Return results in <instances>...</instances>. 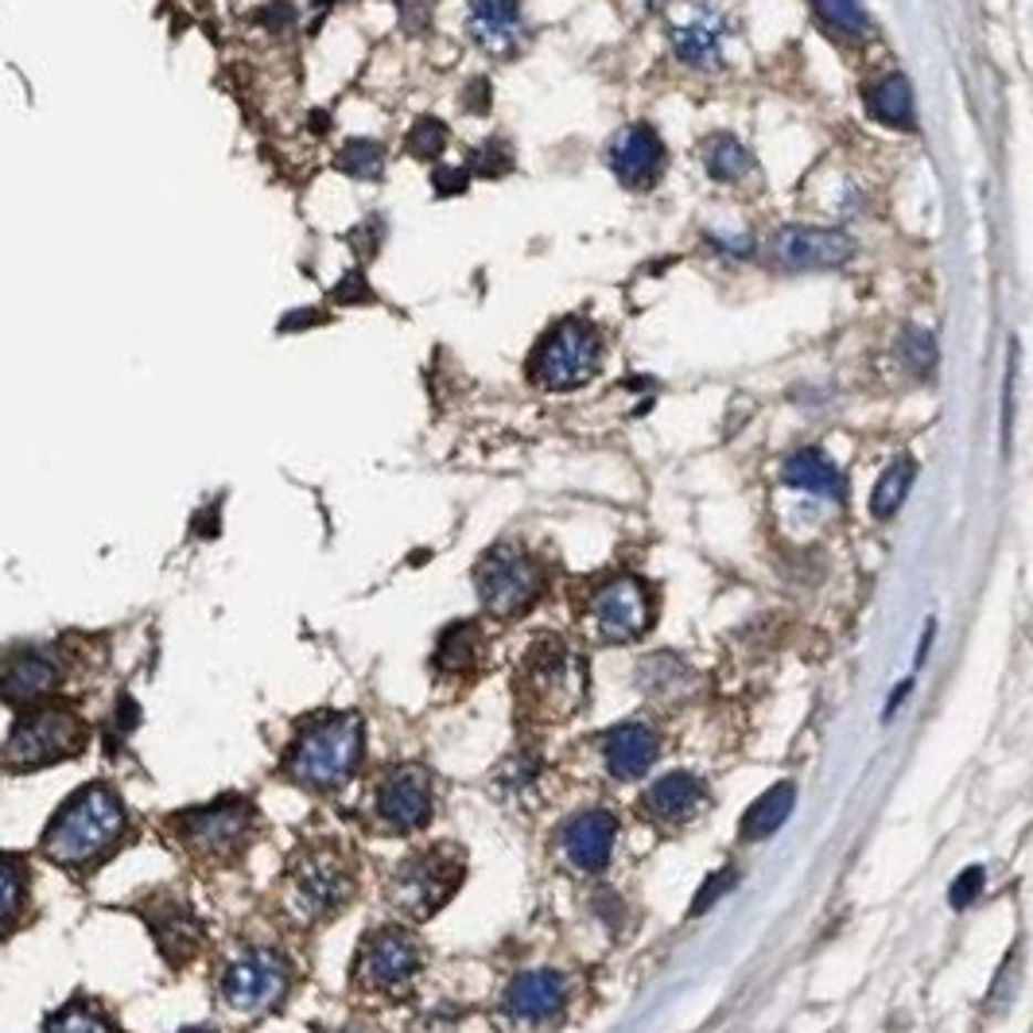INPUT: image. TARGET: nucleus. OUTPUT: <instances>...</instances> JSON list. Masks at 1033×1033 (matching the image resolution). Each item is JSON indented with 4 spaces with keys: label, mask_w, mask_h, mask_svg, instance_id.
Segmentation results:
<instances>
[{
    "label": "nucleus",
    "mask_w": 1033,
    "mask_h": 1033,
    "mask_svg": "<svg viewBox=\"0 0 1033 1033\" xmlns=\"http://www.w3.org/2000/svg\"><path fill=\"white\" fill-rule=\"evenodd\" d=\"M125 832V804L113 789L90 785L74 793L43 832V855L59 867H90L113 851Z\"/></svg>",
    "instance_id": "f257e3e1"
},
{
    "label": "nucleus",
    "mask_w": 1033,
    "mask_h": 1033,
    "mask_svg": "<svg viewBox=\"0 0 1033 1033\" xmlns=\"http://www.w3.org/2000/svg\"><path fill=\"white\" fill-rule=\"evenodd\" d=\"M362 762V723L354 716H326L303 727L284 758V770L292 781L315 793L342 789L354 778Z\"/></svg>",
    "instance_id": "f03ea898"
},
{
    "label": "nucleus",
    "mask_w": 1033,
    "mask_h": 1033,
    "mask_svg": "<svg viewBox=\"0 0 1033 1033\" xmlns=\"http://www.w3.org/2000/svg\"><path fill=\"white\" fill-rule=\"evenodd\" d=\"M598 362H603V338H598V326L587 319L572 315L564 323H556L544 342L533 354V377L552 393H572L580 385H587L598 374Z\"/></svg>",
    "instance_id": "7ed1b4c3"
},
{
    "label": "nucleus",
    "mask_w": 1033,
    "mask_h": 1033,
    "mask_svg": "<svg viewBox=\"0 0 1033 1033\" xmlns=\"http://www.w3.org/2000/svg\"><path fill=\"white\" fill-rule=\"evenodd\" d=\"M86 723L71 711H32L12 727L9 742L0 750V762L9 770H43L63 758H79L86 750Z\"/></svg>",
    "instance_id": "20e7f679"
},
{
    "label": "nucleus",
    "mask_w": 1033,
    "mask_h": 1033,
    "mask_svg": "<svg viewBox=\"0 0 1033 1033\" xmlns=\"http://www.w3.org/2000/svg\"><path fill=\"white\" fill-rule=\"evenodd\" d=\"M583 688H587V676H583V660L572 649H564L560 641H544L529 653L521 696L533 703L536 716H572L583 700Z\"/></svg>",
    "instance_id": "39448f33"
},
{
    "label": "nucleus",
    "mask_w": 1033,
    "mask_h": 1033,
    "mask_svg": "<svg viewBox=\"0 0 1033 1033\" xmlns=\"http://www.w3.org/2000/svg\"><path fill=\"white\" fill-rule=\"evenodd\" d=\"M459 883H462V858L447 847H436V851H424V855H413L408 863H400L389 883V901L400 914L413 917V921H424V917L436 914L444 901H451Z\"/></svg>",
    "instance_id": "423d86ee"
},
{
    "label": "nucleus",
    "mask_w": 1033,
    "mask_h": 1033,
    "mask_svg": "<svg viewBox=\"0 0 1033 1033\" xmlns=\"http://www.w3.org/2000/svg\"><path fill=\"white\" fill-rule=\"evenodd\" d=\"M474 583H478V598H482V606L493 618H516V614H525L529 606L541 598L544 575L521 549L501 544V549L482 556V564H478V572H474Z\"/></svg>",
    "instance_id": "0eeeda50"
},
{
    "label": "nucleus",
    "mask_w": 1033,
    "mask_h": 1033,
    "mask_svg": "<svg viewBox=\"0 0 1033 1033\" xmlns=\"http://www.w3.org/2000/svg\"><path fill=\"white\" fill-rule=\"evenodd\" d=\"M354 894V878L334 851H307L288 875V906L303 921H323L338 914Z\"/></svg>",
    "instance_id": "6e6552de"
},
{
    "label": "nucleus",
    "mask_w": 1033,
    "mask_h": 1033,
    "mask_svg": "<svg viewBox=\"0 0 1033 1033\" xmlns=\"http://www.w3.org/2000/svg\"><path fill=\"white\" fill-rule=\"evenodd\" d=\"M292 987V968L272 948H253L246 952L222 979V1002L238 1014H264L276 1002H284Z\"/></svg>",
    "instance_id": "1a4fd4ad"
},
{
    "label": "nucleus",
    "mask_w": 1033,
    "mask_h": 1033,
    "mask_svg": "<svg viewBox=\"0 0 1033 1033\" xmlns=\"http://www.w3.org/2000/svg\"><path fill=\"white\" fill-rule=\"evenodd\" d=\"M420 971V945L405 929H382L358 956V983L377 994H400Z\"/></svg>",
    "instance_id": "9d476101"
},
{
    "label": "nucleus",
    "mask_w": 1033,
    "mask_h": 1033,
    "mask_svg": "<svg viewBox=\"0 0 1033 1033\" xmlns=\"http://www.w3.org/2000/svg\"><path fill=\"white\" fill-rule=\"evenodd\" d=\"M249 832H253V808L246 801H218L210 808L187 812L179 820V835L184 843L195 851V855H210V858H226L233 851L246 847Z\"/></svg>",
    "instance_id": "9b49d317"
},
{
    "label": "nucleus",
    "mask_w": 1033,
    "mask_h": 1033,
    "mask_svg": "<svg viewBox=\"0 0 1033 1033\" xmlns=\"http://www.w3.org/2000/svg\"><path fill=\"white\" fill-rule=\"evenodd\" d=\"M773 261L781 269L812 272V269H839L855 257V238L843 230H820V226H785L770 246Z\"/></svg>",
    "instance_id": "f8f14e48"
},
{
    "label": "nucleus",
    "mask_w": 1033,
    "mask_h": 1033,
    "mask_svg": "<svg viewBox=\"0 0 1033 1033\" xmlns=\"http://www.w3.org/2000/svg\"><path fill=\"white\" fill-rule=\"evenodd\" d=\"M436 796H431V773L420 765H397L377 785V816L393 832H416L431 820Z\"/></svg>",
    "instance_id": "ddd939ff"
},
{
    "label": "nucleus",
    "mask_w": 1033,
    "mask_h": 1033,
    "mask_svg": "<svg viewBox=\"0 0 1033 1033\" xmlns=\"http://www.w3.org/2000/svg\"><path fill=\"white\" fill-rule=\"evenodd\" d=\"M595 626L606 641H629L653 626V598L641 580H611L595 595Z\"/></svg>",
    "instance_id": "4468645a"
},
{
    "label": "nucleus",
    "mask_w": 1033,
    "mask_h": 1033,
    "mask_svg": "<svg viewBox=\"0 0 1033 1033\" xmlns=\"http://www.w3.org/2000/svg\"><path fill=\"white\" fill-rule=\"evenodd\" d=\"M55 684L59 665L51 653L35 649V645H17V649L0 653V700L32 708L55 692Z\"/></svg>",
    "instance_id": "2eb2a0df"
},
{
    "label": "nucleus",
    "mask_w": 1033,
    "mask_h": 1033,
    "mask_svg": "<svg viewBox=\"0 0 1033 1033\" xmlns=\"http://www.w3.org/2000/svg\"><path fill=\"white\" fill-rule=\"evenodd\" d=\"M606 164L618 176V184L626 187H645L657 184L660 167H665V144H660L657 128L653 125H626L606 148Z\"/></svg>",
    "instance_id": "dca6fc26"
},
{
    "label": "nucleus",
    "mask_w": 1033,
    "mask_h": 1033,
    "mask_svg": "<svg viewBox=\"0 0 1033 1033\" xmlns=\"http://www.w3.org/2000/svg\"><path fill=\"white\" fill-rule=\"evenodd\" d=\"M467 32L486 55L513 59L525 43V20H521V0H470Z\"/></svg>",
    "instance_id": "f3484780"
},
{
    "label": "nucleus",
    "mask_w": 1033,
    "mask_h": 1033,
    "mask_svg": "<svg viewBox=\"0 0 1033 1033\" xmlns=\"http://www.w3.org/2000/svg\"><path fill=\"white\" fill-rule=\"evenodd\" d=\"M567 983L560 971H525L509 983L505 1010L516 1022H549L564 1010Z\"/></svg>",
    "instance_id": "a211bd4d"
},
{
    "label": "nucleus",
    "mask_w": 1033,
    "mask_h": 1033,
    "mask_svg": "<svg viewBox=\"0 0 1033 1033\" xmlns=\"http://www.w3.org/2000/svg\"><path fill=\"white\" fill-rule=\"evenodd\" d=\"M148 925L167 963H187L202 945V925L184 901H156L148 906Z\"/></svg>",
    "instance_id": "6ab92c4d"
},
{
    "label": "nucleus",
    "mask_w": 1033,
    "mask_h": 1033,
    "mask_svg": "<svg viewBox=\"0 0 1033 1033\" xmlns=\"http://www.w3.org/2000/svg\"><path fill=\"white\" fill-rule=\"evenodd\" d=\"M606 754V770L614 773L618 781H634L657 762L660 754V734L653 731L649 723H622L606 734L603 742Z\"/></svg>",
    "instance_id": "aec40b11"
},
{
    "label": "nucleus",
    "mask_w": 1033,
    "mask_h": 1033,
    "mask_svg": "<svg viewBox=\"0 0 1033 1033\" xmlns=\"http://www.w3.org/2000/svg\"><path fill=\"white\" fill-rule=\"evenodd\" d=\"M614 835H618V820H614L611 812H603V808L583 812V816H575L572 824H567L564 851L575 867L595 875V870H603L606 863H611Z\"/></svg>",
    "instance_id": "412c9836"
},
{
    "label": "nucleus",
    "mask_w": 1033,
    "mask_h": 1033,
    "mask_svg": "<svg viewBox=\"0 0 1033 1033\" xmlns=\"http://www.w3.org/2000/svg\"><path fill=\"white\" fill-rule=\"evenodd\" d=\"M723 17L711 9H696L688 20L672 28V51L684 59L688 66H700V71H711V66L723 63Z\"/></svg>",
    "instance_id": "4be33fe9"
},
{
    "label": "nucleus",
    "mask_w": 1033,
    "mask_h": 1033,
    "mask_svg": "<svg viewBox=\"0 0 1033 1033\" xmlns=\"http://www.w3.org/2000/svg\"><path fill=\"white\" fill-rule=\"evenodd\" d=\"M781 478H785L789 486H796V490L816 493V498H832V501L847 498V482H843L839 467H835V462L827 459L824 451H816V447H804V451H796L793 459L785 462Z\"/></svg>",
    "instance_id": "5701e85b"
},
{
    "label": "nucleus",
    "mask_w": 1033,
    "mask_h": 1033,
    "mask_svg": "<svg viewBox=\"0 0 1033 1033\" xmlns=\"http://www.w3.org/2000/svg\"><path fill=\"white\" fill-rule=\"evenodd\" d=\"M700 796H703L700 781H696L692 773L676 770V773H665V778L649 789L645 804H649V812L660 820H684V816H692V808L700 804Z\"/></svg>",
    "instance_id": "b1692460"
},
{
    "label": "nucleus",
    "mask_w": 1033,
    "mask_h": 1033,
    "mask_svg": "<svg viewBox=\"0 0 1033 1033\" xmlns=\"http://www.w3.org/2000/svg\"><path fill=\"white\" fill-rule=\"evenodd\" d=\"M793 801H796V789L789 785V781H778L773 789H765V793L747 808V816H742V835H747V839H770V835L789 820Z\"/></svg>",
    "instance_id": "393cba45"
},
{
    "label": "nucleus",
    "mask_w": 1033,
    "mask_h": 1033,
    "mask_svg": "<svg viewBox=\"0 0 1033 1033\" xmlns=\"http://www.w3.org/2000/svg\"><path fill=\"white\" fill-rule=\"evenodd\" d=\"M867 109L875 121L890 128H909L914 125V90H909L906 74H886L878 86L867 90Z\"/></svg>",
    "instance_id": "a878e982"
},
{
    "label": "nucleus",
    "mask_w": 1033,
    "mask_h": 1033,
    "mask_svg": "<svg viewBox=\"0 0 1033 1033\" xmlns=\"http://www.w3.org/2000/svg\"><path fill=\"white\" fill-rule=\"evenodd\" d=\"M703 167H708V176L716 184H739V179L750 176V152L731 133H719L703 148Z\"/></svg>",
    "instance_id": "bb28decb"
},
{
    "label": "nucleus",
    "mask_w": 1033,
    "mask_h": 1033,
    "mask_svg": "<svg viewBox=\"0 0 1033 1033\" xmlns=\"http://www.w3.org/2000/svg\"><path fill=\"white\" fill-rule=\"evenodd\" d=\"M478 657H482V637H478L474 622L451 626L444 637H439L436 665L444 668V672H467V668L478 665Z\"/></svg>",
    "instance_id": "cd10ccee"
},
{
    "label": "nucleus",
    "mask_w": 1033,
    "mask_h": 1033,
    "mask_svg": "<svg viewBox=\"0 0 1033 1033\" xmlns=\"http://www.w3.org/2000/svg\"><path fill=\"white\" fill-rule=\"evenodd\" d=\"M914 459H894L890 467H886V474L878 478L875 493H870V513L878 516V521H886V516H894L901 509V501H906L909 486H914Z\"/></svg>",
    "instance_id": "c85d7f7f"
},
{
    "label": "nucleus",
    "mask_w": 1033,
    "mask_h": 1033,
    "mask_svg": "<svg viewBox=\"0 0 1033 1033\" xmlns=\"http://www.w3.org/2000/svg\"><path fill=\"white\" fill-rule=\"evenodd\" d=\"M334 164H338L342 176L358 179V184H374V179L385 176V148L377 140H366V136H354V140L342 144Z\"/></svg>",
    "instance_id": "c756f323"
},
{
    "label": "nucleus",
    "mask_w": 1033,
    "mask_h": 1033,
    "mask_svg": "<svg viewBox=\"0 0 1033 1033\" xmlns=\"http://www.w3.org/2000/svg\"><path fill=\"white\" fill-rule=\"evenodd\" d=\"M24 863L12 855H0V932H9L24 914L28 883H24Z\"/></svg>",
    "instance_id": "7c9ffc66"
},
{
    "label": "nucleus",
    "mask_w": 1033,
    "mask_h": 1033,
    "mask_svg": "<svg viewBox=\"0 0 1033 1033\" xmlns=\"http://www.w3.org/2000/svg\"><path fill=\"white\" fill-rule=\"evenodd\" d=\"M808 4L816 9V17L824 20L832 32H839V35L867 32V12H863L858 0H808Z\"/></svg>",
    "instance_id": "2f4dec72"
},
{
    "label": "nucleus",
    "mask_w": 1033,
    "mask_h": 1033,
    "mask_svg": "<svg viewBox=\"0 0 1033 1033\" xmlns=\"http://www.w3.org/2000/svg\"><path fill=\"white\" fill-rule=\"evenodd\" d=\"M48 1033H117L113 1022L90 1002H71L66 1010H59L48 1022Z\"/></svg>",
    "instance_id": "473e14b6"
},
{
    "label": "nucleus",
    "mask_w": 1033,
    "mask_h": 1033,
    "mask_svg": "<svg viewBox=\"0 0 1033 1033\" xmlns=\"http://www.w3.org/2000/svg\"><path fill=\"white\" fill-rule=\"evenodd\" d=\"M898 354H901V362H906V366L914 369L917 377H929L932 369H937V338H932L929 331H921V326H909V331H901Z\"/></svg>",
    "instance_id": "72a5a7b5"
},
{
    "label": "nucleus",
    "mask_w": 1033,
    "mask_h": 1033,
    "mask_svg": "<svg viewBox=\"0 0 1033 1033\" xmlns=\"http://www.w3.org/2000/svg\"><path fill=\"white\" fill-rule=\"evenodd\" d=\"M408 152H413L416 159H436L439 152L447 148V125L436 117H420L413 125V133H408Z\"/></svg>",
    "instance_id": "f704fd0d"
},
{
    "label": "nucleus",
    "mask_w": 1033,
    "mask_h": 1033,
    "mask_svg": "<svg viewBox=\"0 0 1033 1033\" xmlns=\"http://www.w3.org/2000/svg\"><path fill=\"white\" fill-rule=\"evenodd\" d=\"M509 167H513V156H509V144H501V140L482 144V148L470 156V171L482 179H501Z\"/></svg>",
    "instance_id": "c9c22d12"
},
{
    "label": "nucleus",
    "mask_w": 1033,
    "mask_h": 1033,
    "mask_svg": "<svg viewBox=\"0 0 1033 1033\" xmlns=\"http://www.w3.org/2000/svg\"><path fill=\"white\" fill-rule=\"evenodd\" d=\"M334 303H342V307H358V303H374V288L366 284V276L362 272H346V276L334 284Z\"/></svg>",
    "instance_id": "e433bc0d"
},
{
    "label": "nucleus",
    "mask_w": 1033,
    "mask_h": 1033,
    "mask_svg": "<svg viewBox=\"0 0 1033 1033\" xmlns=\"http://www.w3.org/2000/svg\"><path fill=\"white\" fill-rule=\"evenodd\" d=\"M983 878H987L983 867H968V870H963V875L952 883V890H948V901H952V909H968L971 901L983 894Z\"/></svg>",
    "instance_id": "4c0bfd02"
},
{
    "label": "nucleus",
    "mask_w": 1033,
    "mask_h": 1033,
    "mask_svg": "<svg viewBox=\"0 0 1033 1033\" xmlns=\"http://www.w3.org/2000/svg\"><path fill=\"white\" fill-rule=\"evenodd\" d=\"M734 886V870H719V875H711L708 878V886H703L700 894H696V901H692V914H708L711 906H716L719 898H723L727 890Z\"/></svg>",
    "instance_id": "58836bf2"
},
{
    "label": "nucleus",
    "mask_w": 1033,
    "mask_h": 1033,
    "mask_svg": "<svg viewBox=\"0 0 1033 1033\" xmlns=\"http://www.w3.org/2000/svg\"><path fill=\"white\" fill-rule=\"evenodd\" d=\"M257 24L269 28V32H288V28H295V9L288 0H272L257 12Z\"/></svg>",
    "instance_id": "ea45409f"
},
{
    "label": "nucleus",
    "mask_w": 1033,
    "mask_h": 1033,
    "mask_svg": "<svg viewBox=\"0 0 1033 1033\" xmlns=\"http://www.w3.org/2000/svg\"><path fill=\"white\" fill-rule=\"evenodd\" d=\"M431 184H436V195H462L470 184V167H439Z\"/></svg>",
    "instance_id": "a19ab883"
},
{
    "label": "nucleus",
    "mask_w": 1033,
    "mask_h": 1033,
    "mask_svg": "<svg viewBox=\"0 0 1033 1033\" xmlns=\"http://www.w3.org/2000/svg\"><path fill=\"white\" fill-rule=\"evenodd\" d=\"M326 323V315L323 311H292V315L280 323V331H300V326H323Z\"/></svg>",
    "instance_id": "79ce46f5"
},
{
    "label": "nucleus",
    "mask_w": 1033,
    "mask_h": 1033,
    "mask_svg": "<svg viewBox=\"0 0 1033 1033\" xmlns=\"http://www.w3.org/2000/svg\"><path fill=\"white\" fill-rule=\"evenodd\" d=\"M486 105H490V86H486L482 79H478V82H470V86H467V109L486 113Z\"/></svg>",
    "instance_id": "37998d69"
},
{
    "label": "nucleus",
    "mask_w": 1033,
    "mask_h": 1033,
    "mask_svg": "<svg viewBox=\"0 0 1033 1033\" xmlns=\"http://www.w3.org/2000/svg\"><path fill=\"white\" fill-rule=\"evenodd\" d=\"M311 4H334V0H311Z\"/></svg>",
    "instance_id": "c03bdc74"
},
{
    "label": "nucleus",
    "mask_w": 1033,
    "mask_h": 1033,
    "mask_svg": "<svg viewBox=\"0 0 1033 1033\" xmlns=\"http://www.w3.org/2000/svg\"><path fill=\"white\" fill-rule=\"evenodd\" d=\"M184 1033H210V1030H184Z\"/></svg>",
    "instance_id": "a18cd8bd"
},
{
    "label": "nucleus",
    "mask_w": 1033,
    "mask_h": 1033,
    "mask_svg": "<svg viewBox=\"0 0 1033 1033\" xmlns=\"http://www.w3.org/2000/svg\"><path fill=\"white\" fill-rule=\"evenodd\" d=\"M649 4H660V0H649Z\"/></svg>",
    "instance_id": "49530a36"
}]
</instances>
